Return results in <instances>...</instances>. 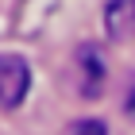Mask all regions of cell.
<instances>
[{
    "mask_svg": "<svg viewBox=\"0 0 135 135\" xmlns=\"http://www.w3.org/2000/svg\"><path fill=\"white\" fill-rule=\"evenodd\" d=\"M104 23H108V35L124 39L135 27V0H112V4L104 8Z\"/></svg>",
    "mask_w": 135,
    "mask_h": 135,
    "instance_id": "7a4b0ae2",
    "label": "cell"
},
{
    "mask_svg": "<svg viewBox=\"0 0 135 135\" xmlns=\"http://www.w3.org/2000/svg\"><path fill=\"white\" fill-rule=\"evenodd\" d=\"M31 89V66L20 54H0V108H20Z\"/></svg>",
    "mask_w": 135,
    "mask_h": 135,
    "instance_id": "6da1fadb",
    "label": "cell"
},
{
    "mask_svg": "<svg viewBox=\"0 0 135 135\" xmlns=\"http://www.w3.org/2000/svg\"><path fill=\"white\" fill-rule=\"evenodd\" d=\"M70 135H108V127H104V120H77Z\"/></svg>",
    "mask_w": 135,
    "mask_h": 135,
    "instance_id": "277c9868",
    "label": "cell"
},
{
    "mask_svg": "<svg viewBox=\"0 0 135 135\" xmlns=\"http://www.w3.org/2000/svg\"><path fill=\"white\" fill-rule=\"evenodd\" d=\"M81 66L89 70V81L81 85L85 97H97V93H100V50H97V46H85V50H81Z\"/></svg>",
    "mask_w": 135,
    "mask_h": 135,
    "instance_id": "3957f363",
    "label": "cell"
}]
</instances>
